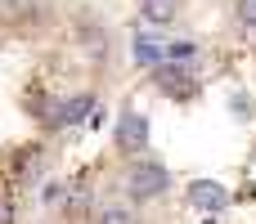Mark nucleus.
Instances as JSON below:
<instances>
[{"mask_svg": "<svg viewBox=\"0 0 256 224\" xmlns=\"http://www.w3.org/2000/svg\"><path fill=\"white\" fill-rule=\"evenodd\" d=\"M166 189H171V171H166L162 162H153V157H140V162L130 166V175H126L130 202H153V198H162Z\"/></svg>", "mask_w": 256, "mask_h": 224, "instance_id": "nucleus-1", "label": "nucleus"}, {"mask_svg": "<svg viewBox=\"0 0 256 224\" xmlns=\"http://www.w3.org/2000/svg\"><path fill=\"white\" fill-rule=\"evenodd\" d=\"M112 139H117V148H122L126 157H130V153L140 157V153L148 148V117H144V112H135V108L126 103V108L117 112V126H112Z\"/></svg>", "mask_w": 256, "mask_h": 224, "instance_id": "nucleus-2", "label": "nucleus"}, {"mask_svg": "<svg viewBox=\"0 0 256 224\" xmlns=\"http://www.w3.org/2000/svg\"><path fill=\"white\" fill-rule=\"evenodd\" d=\"M76 40H81V49H86L94 63H108V58H112V31H108L99 18L81 13V18H76Z\"/></svg>", "mask_w": 256, "mask_h": 224, "instance_id": "nucleus-3", "label": "nucleus"}, {"mask_svg": "<svg viewBox=\"0 0 256 224\" xmlns=\"http://www.w3.org/2000/svg\"><path fill=\"white\" fill-rule=\"evenodd\" d=\"M153 81H158V90H162V94H171V99H189V94L198 90L194 72H189V67H180V63H162V67H153Z\"/></svg>", "mask_w": 256, "mask_h": 224, "instance_id": "nucleus-4", "label": "nucleus"}, {"mask_svg": "<svg viewBox=\"0 0 256 224\" xmlns=\"http://www.w3.org/2000/svg\"><path fill=\"white\" fill-rule=\"evenodd\" d=\"M99 112V103H94V94H72V99H63L58 108H54V126H76V121H90Z\"/></svg>", "mask_w": 256, "mask_h": 224, "instance_id": "nucleus-5", "label": "nucleus"}, {"mask_svg": "<svg viewBox=\"0 0 256 224\" xmlns=\"http://www.w3.org/2000/svg\"><path fill=\"white\" fill-rule=\"evenodd\" d=\"M189 202H194L198 211H225L230 193H225L220 184H212V180H194V184H189Z\"/></svg>", "mask_w": 256, "mask_h": 224, "instance_id": "nucleus-6", "label": "nucleus"}, {"mask_svg": "<svg viewBox=\"0 0 256 224\" xmlns=\"http://www.w3.org/2000/svg\"><path fill=\"white\" fill-rule=\"evenodd\" d=\"M140 18L148 27H171L180 18V0H140Z\"/></svg>", "mask_w": 256, "mask_h": 224, "instance_id": "nucleus-7", "label": "nucleus"}, {"mask_svg": "<svg viewBox=\"0 0 256 224\" xmlns=\"http://www.w3.org/2000/svg\"><path fill=\"white\" fill-rule=\"evenodd\" d=\"M14 175H18V180H36V175H40V148H27V153H18V166H14Z\"/></svg>", "mask_w": 256, "mask_h": 224, "instance_id": "nucleus-8", "label": "nucleus"}, {"mask_svg": "<svg viewBox=\"0 0 256 224\" xmlns=\"http://www.w3.org/2000/svg\"><path fill=\"white\" fill-rule=\"evenodd\" d=\"M40 202H45V207H63V202H68V184H63V180H58V184H45V198H40Z\"/></svg>", "mask_w": 256, "mask_h": 224, "instance_id": "nucleus-9", "label": "nucleus"}, {"mask_svg": "<svg viewBox=\"0 0 256 224\" xmlns=\"http://www.w3.org/2000/svg\"><path fill=\"white\" fill-rule=\"evenodd\" d=\"M99 224H140V220H135L126 207H108V211L99 216Z\"/></svg>", "mask_w": 256, "mask_h": 224, "instance_id": "nucleus-10", "label": "nucleus"}, {"mask_svg": "<svg viewBox=\"0 0 256 224\" xmlns=\"http://www.w3.org/2000/svg\"><path fill=\"white\" fill-rule=\"evenodd\" d=\"M234 18H238L243 27H256V0H238V4H234Z\"/></svg>", "mask_w": 256, "mask_h": 224, "instance_id": "nucleus-11", "label": "nucleus"}, {"mask_svg": "<svg viewBox=\"0 0 256 224\" xmlns=\"http://www.w3.org/2000/svg\"><path fill=\"white\" fill-rule=\"evenodd\" d=\"M0 224H14V202L9 198H0Z\"/></svg>", "mask_w": 256, "mask_h": 224, "instance_id": "nucleus-12", "label": "nucleus"}, {"mask_svg": "<svg viewBox=\"0 0 256 224\" xmlns=\"http://www.w3.org/2000/svg\"><path fill=\"white\" fill-rule=\"evenodd\" d=\"M252 162H256V144H252Z\"/></svg>", "mask_w": 256, "mask_h": 224, "instance_id": "nucleus-13", "label": "nucleus"}]
</instances>
